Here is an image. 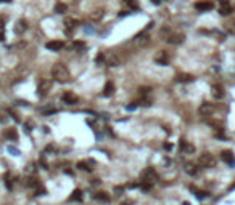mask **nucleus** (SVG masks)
Here are the masks:
<instances>
[{
  "label": "nucleus",
  "mask_w": 235,
  "mask_h": 205,
  "mask_svg": "<svg viewBox=\"0 0 235 205\" xmlns=\"http://www.w3.org/2000/svg\"><path fill=\"white\" fill-rule=\"evenodd\" d=\"M52 77L58 82H68L69 80V71H68V67H66V64H63V62L55 64L52 67Z\"/></svg>",
  "instance_id": "obj_1"
},
{
  "label": "nucleus",
  "mask_w": 235,
  "mask_h": 205,
  "mask_svg": "<svg viewBox=\"0 0 235 205\" xmlns=\"http://www.w3.org/2000/svg\"><path fill=\"white\" fill-rule=\"evenodd\" d=\"M198 165L201 168H211V167H214L216 165V159L212 154L209 152H203L201 156L198 157Z\"/></svg>",
  "instance_id": "obj_2"
},
{
  "label": "nucleus",
  "mask_w": 235,
  "mask_h": 205,
  "mask_svg": "<svg viewBox=\"0 0 235 205\" xmlns=\"http://www.w3.org/2000/svg\"><path fill=\"white\" fill-rule=\"evenodd\" d=\"M140 181L142 183H155L156 180H158V173H156V170L153 168V167H147L143 170V172L140 173Z\"/></svg>",
  "instance_id": "obj_3"
},
{
  "label": "nucleus",
  "mask_w": 235,
  "mask_h": 205,
  "mask_svg": "<svg viewBox=\"0 0 235 205\" xmlns=\"http://www.w3.org/2000/svg\"><path fill=\"white\" fill-rule=\"evenodd\" d=\"M233 13V7L229 0H219V15L222 16H229Z\"/></svg>",
  "instance_id": "obj_4"
},
{
  "label": "nucleus",
  "mask_w": 235,
  "mask_h": 205,
  "mask_svg": "<svg viewBox=\"0 0 235 205\" xmlns=\"http://www.w3.org/2000/svg\"><path fill=\"white\" fill-rule=\"evenodd\" d=\"M61 101H63L65 104H68V106H74V104H77L79 98H77L72 92H65L63 95H61Z\"/></svg>",
  "instance_id": "obj_5"
},
{
  "label": "nucleus",
  "mask_w": 235,
  "mask_h": 205,
  "mask_svg": "<svg viewBox=\"0 0 235 205\" xmlns=\"http://www.w3.org/2000/svg\"><path fill=\"white\" fill-rule=\"evenodd\" d=\"M212 2H209V0H198L197 3H195V10L200 11V13H205V11H209L212 10Z\"/></svg>",
  "instance_id": "obj_6"
},
{
  "label": "nucleus",
  "mask_w": 235,
  "mask_h": 205,
  "mask_svg": "<svg viewBox=\"0 0 235 205\" xmlns=\"http://www.w3.org/2000/svg\"><path fill=\"white\" fill-rule=\"evenodd\" d=\"M45 48L50 51H60L65 48V42L63 40H50L45 43Z\"/></svg>",
  "instance_id": "obj_7"
},
{
  "label": "nucleus",
  "mask_w": 235,
  "mask_h": 205,
  "mask_svg": "<svg viewBox=\"0 0 235 205\" xmlns=\"http://www.w3.org/2000/svg\"><path fill=\"white\" fill-rule=\"evenodd\" d=\"M50 88H52V83H50V80H47V79H44V80L39 82V96H45Z\"/></svg>",
  "instance_id": "obj_8"
},
{
  "label": "nucleus",
  "mask_w": 235,
  "mask_h": 205,
  "mask_svg": "<svg viewBox=\"0 0 235 205\" xmlns=\"http://www.w3.org/2000/svg\"><path fill=\"white\" fill-rule=\"evenodd\" d=\"M93 199L95 200H98V202H102V203H110L111 202V197L108 192H105V191H97L93 194Z\"/></svg>",
  "instance_id": "obj_9"
},
{
  "label": "nucleus",
  "mask_w": 235,
  "mask_h": 205,
  "mask_svg": "<svg viewBox=\"0 0 235 205\" xmlns=\"http://www.w3.org/2000/svg\"><path fill=\"white\" fill-rule=\"evenodd\" d=\"M179 147H181V151L184 154H193L195 152V146L192 143H188V141H185V139H181V144H179Z\"/></svg>",
  "instance_id": "obj_10"
},
{
  "label": "nucleus",
  "mask_w": 235,
  "mask_h": 205,
  "mask_svg": "<svg viewBox=\"0 0 235 205\" xmlns=\"http://www.w3.org/2000/svg\"><path fill=\"white\" fill-rule=\"evenodd\" d=\"M212 112H214V104H211V102H203V104L200 106L201 116H211Z\"/></svg>",
  "instance_id": "obj_11"
},
{
  "label": "nucleus",
  "mask_w": 235,
  "mask_h": 205,
  "mask_svg": "<svg viewBox=\"0 0 235 205\" xmlns=\"http://www.w3.org/2000/svg\"><path fill=\"white\" fill-rule=\"evenodd\" d=\"M221 159L229 165H235V157H233L232 151H222L221 152Z\"/></svg>",
  "instance_id": "obj_12"
},
{
  "label": "nucleus",
  "mask_w": 235,
  "mask_h": 205,
  "mask_svg": "<svg viewBox=\"0 0 235 205\" xmlns=\"http://www.w3.org/2000/svg\"><path fill=\"white\" fill-rule=\"evenodd\" d=\"M155 61L158 62V64H167V62H169V55H167L164 50H161L160 53L155 56Z\"/></svg>",
  "instance_id": "obj_13"
},
{
  "label": "nucleus",
  "mask_w": 235,
  "mask_h": 205,
  "mask_svg": "<svg viewBox=\"0 0 235 205\" xmlns=\"http://www.w3.org/2000/svg\"><path fill=\"white\" fill-rule=\"evenodd\" d=\"M184 39H185L184 34H172V35L167 39V42H169L171 45H179V43L184 42Z\"/></svg>",
  "instance_id": "obj_14"
},
{
  "label": "nucleus",
  "mask_w": 235,
  "mask_h": 205,
  "mask_svg": "<svg viewBox=\"0 0 235 205\" xmlns=\"http://www.w3.org/2000/svg\"><path fill=\"white\" fill-rule=\"evenodd\" d=\"M5 138H7L8 141H16V139H18V132H16V128H7V130H5Z\"/></svg>",
  "instance_id": "obj_15"
},
{
  "label": "nucleus",
  "mask_w": 235,
  "mask_h": 205,
  "mask_svg": "<svg viewBox=\"0 0 235 205\" xmlns=\"http://www.w3.org/2000/svg\"><path fill=\"white\" fill-rule=\"evenodd\" d=\"M184 170H185V173H188L190 176H195V175H198V167H197V165H195V163H185V165H184Z\"/></svg>",
  "instance_id": "obj_16"
},
{
  "label": "nucleus",
  "mask_w": 235,
  "mask_h": 205,
  "mask_svg": "<svg viewBox=\"0 0 235 205\" xmlns=\"http://www.w3.org/2000/svg\"><path fill=\"white\" fill-rule=\"evenodd\" d=\"M27 29V21H24V19H19L18 22H16V27H15V34H23L24 31Z\"/></svg>",
  "instance_id": "obj_17"
},
{
  "label": "nucleus",
  "mask_w": 235,
  "mask_h": 205,
  "mask_svg": "<svg viewBox=\"0 0 235 205\" xmlns=\"http://www.w3.org/2000/svg\"><path fill=\"white\" fill-rule=\"evenodd\" d=\"M92 163H93V160H81V162H77V168L84 170V172H92V167H89Z\"/></svg>",
  "instance_id": "obj_18"
},
{
  "label": "nucleus",
  "mask_w": 235,
  "mask_h": 205,
  "mask_svg": "<svg viewBox=\"0 0 235 205\" xmlns=\"http://www.w3.org/2000/svg\"><path fill=\"white\" fill-rule=\"evenodd\" d=\"M114 93V83L113 82H106L103 87V96H111Z\"/></svg>",
  "instance_id": "obj_19"
},
{
  "label": "nucleus",
  "mask_w": 235,
  "mask_h": 205,
  "mask_svg": "<svg viewBox=\"0 0 235 205\" xmlns=\"http://www.w3.org/2000/svg\"><path fill=\"white\" fill-rule=\"evenodd\" d=\"M212 96H214L216 99L224 98V90H222L221 85H212Z\"/></svg>",
  "instance_id": "obj_20"
},
{
  "label": "nucleus",
  "mask_w": 235,
  "mask_h": 205,
  "mask_svg": "<svg viewBox=\"0 0 235 205\" xmlns=\"http://www.w3.org/2000/svg\"><path fill=\"white\" fill-rule=\"evenodd\" d=\"M176 80L181 83H188V82H193V76H190V74H179L176 77Z\"/></svg>",
  "instance_id": "obj_21"
},
{
  "label": "nucleus",
  "mask_w": 235,
  "mask_h": 205,
  "mask_svg": "<svg viewBox=\"0 0 235 205\" xmlns=\"http://www.w3.org/2000/svg\"><path fill=\"white\" fill-rule=\"evenodd\" d=\"M81 202L82 200V191L81 189H74L72 191V194L69 196V202Z\"/></svg>",
  "instance_id": "obj_22"
},
{
  "label": "nucleus",
  "mask_w": 235,
  "mask_h": 205,
  "mask_svg": "<svg viewBox=\"0 0 235 205\" xmlns=\"http://www.w3.org/2000/svg\"><path fill=\"white\" fill-rule=\"evenodd\" d=\"M66 10H68V7H66V3H63V2H58L55 5V13H58V15L66 13Z\"/></svg>",
  "instance_id": "obj_23"
},
{
  "label": "nucleus",
  "mask_w": 235,
  "mask_h": 205,
  "mask_svg": "<svg viewBox=\"0 0 235 205\" xmlns=\"http://www.w3.org/2000/svg\"><path fill=\"white\" fill-rule=\"evenodd\" d=\"M65 26L68 27V29H74L77 26V21L74 18H65Z\"/></svg>",
  "instance_id": "obj_24"
},
{
  "label": "nucleus",
  "mask_w": 235,
  "mask_h": 205,
  "mask_svg": "<svg viewBox=\"0 0 235 205\" xmlns=\"http://www.w3.org/2000/svg\"><path fill=\"white\" fill-rule=\"evenodd\" d=\"M72 50H76V51H84V50H86V43H84V42H79V40L72 42Z\"/></svg>",
  "instance_id": "obj_25"
},
{
  "label": "nucleus",
  "mask_w": 235,
  "mask_h": 205,
  "mask_svg": "<svg viewBox=\"0 0 235 205\" xmlns=\"http://www.w3.org/2000/svg\"><path fill=\"white\" fill-rule=\"evenodd\" d=\"M226 27H227V31L230 32V34H235V21H230V22H227V24H226Z\"/></svg>",
  "instance_id": "obj_26"
},
{
  "label": "nucleus",
  "mask_w": 235,
  "mask_h": 205,
  "mask_svg": "<svg viewBox=\"0 0 235 205\" xmlns=\"http://www.w3.org/2000/svg\"><path fill=\"white\" fill-rule=\"evenodd\" d=\"M103 16V11H93V13L90 15V18L93 19V21H97V19H100Z\"/></svg>",
  "instance_id": "obj_27"
},
{
  "label": "nucleus",
  "mask_w": 235,
  "mask_h": 205,
  "mask_svg": "<svg viewBox=\"0 0 235 205\" xmlns=\"http://www.w3.org/2000/svg\"><path fill=\"white\" fill-rule=\"evenodd\" d=\"M195 196H197L198 199H206L209 194H208V192H205V191H195Z\"/></svg>",
  "instance_id": "obj_28"
},
{
  "label": "nucleus",
  "mask_w": 235,
  "mask_h": 205,
  "mask_svg": "<svg viewBox=\"0 0 235 205\" xmlns=\"http://www.w3.org/2000/svg\"><path fill=\"white\" fill-rule=\"evenodd\" d=\"M124 2H126L127 5H129V7H131L132 10H137V8H139V5H137L135 0H124Z\"/></svg>",
  "instance_id": "obj_29"
},
{
  "label": "nucleus",
  "mask_w": 235,
  "mask_h": 205,
  "mask_svg": "<svg viewBox=\"0 0 235 205\" xmlns=\"http://www.w3.org/2000/svg\"><path fill=\"white\" fill-rule=\"evenodd\" d=\"M103 61H105V55L102 53V51H100V53L97 55V58H95V62H97V64H102Z\"/></svg>",
  "instance_id": "obj_30"
},
{
  "label": "nucleus",
  "mask_w": 235,
  "mask_h": 205,
  "mask_svg": "<svg viewBox=\"0 0 235 205\" xmlns=\"http://www.w3.org/2000/svg\"><path fill=\"white\" fill-rule=\"evenodd\" d=\"M139 93H140L142 96H147L150 93V88L148 87H140V88H139Z\"/></svg>",
  "instance_id": "obj_31"
},
{
  "label": "nucleus",
  "mask_w": 235,
  "mask_h": 205,
  "mask_svg": "<svg viewBox=\"0 0 235 205\" xmlns=\"http://www.w3.org/2000/svg\"><path fill=\"white\" fill-rule=\"evenodd\" d=\"M5 29H0V42L2 40H5V32H3Z\"/></svg>",
  "instance_id": "obj_32"
},
{
  "label": "nucleus",
  "mask_w": 235,
  "mask_h": 205,
  "mask_svg": "<svg viewBox=\"0 0 235 205\" xmlns=\"http://www.w3.org/2000/svg\"><path fill=\"white\" fill-rule=\"evenodd\" d=\"M152 2H153L155 5H160V2H161V0H152Z\"/></svg>",
  "instance_id": "obj_33"
},
{
  "label": "nucleus",
  "mask_w": 235,
  "mask_h": 205,
  "mask_svg": "<svg viewBox=\"0 0 235 205\" xmlns=\"http://www.w3.org/2000/svg\"><path fill=\"white\" fill-rule=\"evenodd\" d=\"M8 2H12V0H0V3H8Z\"/></svg>",
  "instance_id": "obj_34"
}]
</instances>
